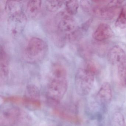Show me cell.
<instances>
[{
	"instance_id": "1",
	"label": "cell",
	"mask_w": 126,
	"mask_h": 126,
	"mask_svg": "<svg viewBox=\"0 0 126 126\" xmlns=\"http://www.w3.org/2000/svg\"><path fill=\"white\" fill-rule=\"evenodd\" d=\"M92 2L91 13L102 19L113 18L125 1L121 0H95Z\"/></svg>"
},
{
	"instance_id": "2",
	"label": "cell",
	"mask_w": 126,
	"mask_h": 126,
	"mask_svg": "<svg viewBox=\"0 0 126 126\" xmlns=\"http://www.w3.org/2000/svg\"><path fill=\"white\" fill-rule=\"evenodd\" d=\"M47 50V43L38 37L29 40L24 51L25 59L30 63H36L44 58Z\"/></svg>"
},
{
	"instance_id": "3",
	"label": "cell",
	"mask_w": 126,
	"mask_h": 126,
	"mask_svg": "<svg viewBox=\"0 0 126 126\" xmlns=\"http://www.w3.org/2000/svg\"><path fill=\"white\" fill-rule=\"evenodd\" d=\"M67 88V77L52 76L47 87V98L51 102L57 104L62 99Z\"/></svg>"
},
{
	"instance_id": "4",
	"label": "cell",
	"mask_w": 126,
	"mask_h": 126,
	"mask_svg": "<svg viewBox=\"0 0 126 126\" xmlns=\"http://www.w3.org/2000/svg\"><path fill=\"white\" fill-rule=\"evenodd\" d=\"M95 76L86 68H79L75 76L76 91L80 96H86L90 94L94 84Z\"/></svg>"
},
{
	"instance_id": "5",
	"label": "cell",
	"mask_w": 126,
	"mask_h": 126,
	"mask_svg": "<svg viewBox=\"0 0 126 126\" xmlns=\"http://www.w3.org/2000/svg\"><path fill=\"white\" fill-rule=\"evenodd\" d=\"M27 17L22 10L11 13L8 20V28L10 33L15 37L20 35L27 24Z\"/></svg>"
},
{
	"instance_id": "6",
	"label": "cell",
	"mask_w": 126,
	"mask_h": 126,
	"mask_svg": "<svg viewBox=\"0 0 126 126\" xmlns=\"http://www.w3.org/2000/svg\"><path fill=\"white\" fill-rule=\"evenodd\" d=\"M21 111L19 108L9 105L1 109L0 112V126H13L19 119Z\"/></svg>"
},
{
	"instance_id": "7",
	"label": "cell",
	"mask_w": 126,
	"mask_h": 126,
	"mask_svg": "<svg viewBox=\"0 0 126 126\" xmlns=\"http://www.w3.org/2000/svg\"><path fill=\"white\" fill-rule=\"evenodd\" d=\"M72 16L66 10L60 12L57 15L56 21L60 31L70 33L76 29L77 26Z\"/></svg>"
},
{
	"instance_id": "8",
	"label": "cell",
	"mask_w": 126,
	"mask_h": 126,
	"mask_svg": "<svg viewBox=\"0 0 126 126\" xmlns=\"http://www.w3.org/2000/svg\"><path fill=\"white\" fill-rule=\"evenodd\" d=\"M107 58L110 64L117 65L118 67L126 61L125 52L123 48L119 46H115L109 50Z\"/></svg>"
},
{
	"instance_id": "9",
	"label": "cell",
	"mask_w": 126,
	"mask_h": 126,
	"mask_svg": "<svg viewBox=\"0 0 126 126\" xmlns=\"http://www.w3.org/2000/svg\"><path fill=\"white\" fill-rule=\"evenodd\" d=\"M96 99L98 104L101 105L109 104L112 100V94L110 84L104 82L101 85L96 96Z\"/></svg>"
},
{
	"instance_id": "10",
	"label": "cell",
	"mask_w": 126,
	"mask_h": 126,
	"mask_svg": "<svg viewBox=\"0 0 126 126\" xmlns=\"http://www.w3.org/2000/svg\"><path fill=\"white\" fill-rule=\"evenodd\" d=\"M113 31L111 27L106 23L99 25L93 34V37L95 40L102 41L108 39L113 36Z\"/></svg>"
},
{
	"instance_id": "11",
	"label": "cell",
	"mask_w": 126,
	"mask_h": 126,
	"mask_svg": "<svg viewBox=\"0 0 126 126\" xmlns=\"http://www.w3.org/2000/svg\"><path fill=\"white\" fill-rule=\"evenodd\" d=\"M92 22L93 19H90L81 25L77 26L74 31L67 34L66 38L71 42L79 40L86 33Z\"/></svg>"
},
{
	"instance_id": "12",
	"label": "cell",
	"mask_w": 126,
	"mask_h": 126,
	"mask_svg": "<svg viewBox=\"0 0 126 126\" xmlns=\"http://www.w3.org/2000/svg\"><path fill=\"white\" fill-rule=\"evenodd\" d=\"M9 71L8 56L5 49L2 46L0 47V73L1 77L8 76Z\"/></svg>"
},
{
	"instance_id": "13",
	"label": "cell",
	"mask_w": 126,
	"mask_h": 126,
	"mask_svg": "<svg viewBox=\"0 0 126 126\" xmlns=\"http://www.w3.org/2000/svg\"><path fill=\"white\" fill-rule=\"evenodd\" d=\"M41 0H30L26 6V12L32 18L36 17L40 12L42 8Z\"/></svg>"
},
{
	"instance_id": "14",
	"label": "cell",
	"mask_w": 126,
	"mask_h": 126,
	"mask_svg": "<svg viewBox=\"0 0 126 126\" xmlns=\"http://www.w3.org/2000/svg\"><path fill=\"white\" fill-rule=\"evenodd\" d=\"M115 26L121 29L126 28V1H125L123 4L120 14L115 22Z\"/></svg>"
},
{
	"instance_id": "15",
	"label": "cell",
	"mask_w": 126,
	"mask_h": 126,
	"mask_svg": "<svg viewBox=\"0 0 126 126\" xmlns=\"http://www.w3.org/2000/svg\"><path fill=\"white\" fill-rule=\"evenodd\" d=\"M65 10L71 15L77 14L79 7V2L77 0H68L65 2Z\"/></svg>"
},
{
	"instance_id": "16",
	"label": "cell",
	"mask_w": 126,
	"mask_h": 126,
	"mask_svg": "<svg viewBox=\"0 0 126 126\" xmlns=\"http://www.w3.org/2000/svg\"><path fill=\"white\" fill-rule=\"evenodd\" d=\"M64 2V1L61 0L46 1V6L49 11L52 12H56L62 7Z\"/></svg>"
},
{
	"instance_id": "17",
	"label": "cell",
	"mask_w": 126,
	"mask_h": 126,
	"mask_svg": "<svg viewBox=\"0 0 126 126\" xmlns=\"http://www.w3.org/2000/svg\"><path fill=\"white\" fill-rule=\"evenodd\" d=\"M31 98L39 99L40 92L38 88L33 85H29L26 88V95Z\"/></svg>"
},
{
	"instance_id": "18",
	"label": "cell",
	"mask_w": 126,
	"mask_h": 126,
	"mask_svg": "<svg viewBox=\"0 0 126 126\" xmlns=\"http://www.w3.org/2000/svg\"><path fill=\"white\" fill-rule=\"evenodd\" d=\"M52 76L57 77H67V73L65 68L62 65L55 64L52 68Z\"/></svg>"
},
{
	"instance_id": "19",
	"label": "cell",
	"mask_w": 126,
	"mask_h": 126,
	"mask_svg": "<svg viewBox=\"0 0 126 126\" xmlns=\"http://www.w3.org/2000/svg\"><path fill=\"white\" fill-rule=\"evenodd\" d=\"M118 74L121 82L126 87V61L118 67Z\"/></svg>"
},
{
	"instance_id": "20",
	"label": "cell",
	"mask_w": 126,
	"mask_h": 126,
	"mask_svg": "<svg viewBox=\"0 0 126 126\" xmlns=\"http://www.w3.org/2000/svg\"><path fill=\"white\" fill-rule=\"evenodd\" d=\"M112 123L113 126H124L125 119L124 116L119 112H115L112 117Z\"/></svg>"
},
{
	"instance_id": "21",
	"label": "cell",
	"mask_w": 126,
	"mask_h": 126,
	"mask_svg": "<svg viewBox=\"0 0 126 126\" xmlns=\"http://www.w3.org/2000/svg\"><path fill=\"white\" fill-rule=\"evenodd\" d=\"M54 112L56 115H57L60 117H61L68 121L74 122V123L77 122V119L74 116L70 115V114L68 113H66L64 112L60 111L59 110H55Z\"/></svg>"
},
{
	"instance_id": "22",
	"label": "cell",
	"mask_w": 126,
	"mask_h": 126,
	"mask_svg": "<svg viewBox=\"0 0 126 126\" xmlns=\"http://www.w3.org/2000/svg\"><path fill=\"white\" fill-rule=\"evenodd\" d=\"M80 5L84 11L91 13L92 9V2L88 0H81L80 2Z\"/></svg>"
},
{
	"instance_id": "23",
	"label": "cell",
	"mask_w": 126,
	"mask_h": 126,
	"mask_svg": "<svg viewBox=\"0 0 126 126\" xmlns=\"http://www.w3.org/2000/svg\"><path fill=\"white\" fill-rule=\"evenodd\" d=\"M85 68L90 71L93 74L95 75L98 73L99 70V68L98 65L93 62H89L87 64Z\"/></svg>"
}]
</instances>
